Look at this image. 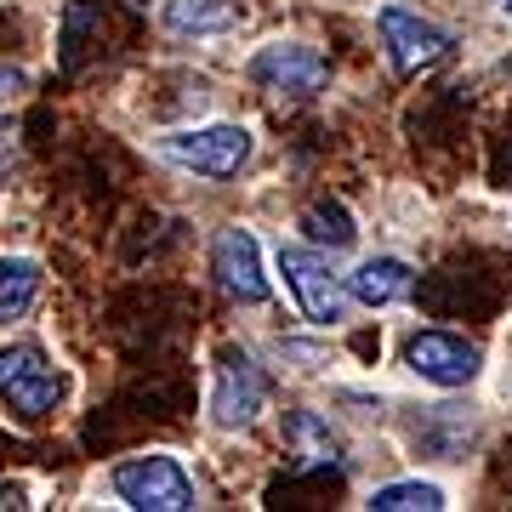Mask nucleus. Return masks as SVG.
Returning a JSON list of instances; mask_svg holds the SVG:
<instances>
[{
    "instance_id": "1",
    "label": "nucleus",
    "mask_w": 512,
    "mask_h": 512,
    "mask_svg": "<svg viewBox=\"0 0 512 512\" xmlns=\"http://www.w3.org/2000/svg\"><path fill=\"white\" fill-rule=\"evenodd\" d=\"M114 495L137 512H188L194 507V478L171 456H137L114 467Z\"/></svg>"
},
{
    "instance_id": "2",
    "label": "nucleus",
    "mask_w": 512,
    "mask_h": 512,
    "mask_svg": "<svg viewBox=\"0 0 512 512\" xmlns=\"http://www.w3.org/2000/svg\"><path fill=\"white\" fill-rule=\"evenodd\" d=\"M0 387H6V404L18 410V416H52L57 404H63V393H69V382H63V370L46 359V353L35 348V342H18V348H6V359H0Z\"/></svg>"
},
{
    "instance_id": "3",
    "label": "nucleus",
    "mask_w": 512,
    "mask_h": 512,
    "mask_svg": "<svg viewBox=\"0 0 512 512\" xmlns=\"http://www.w3.org/2000/svg\"><path fill=\"white\" fill-rule=\"evenodd\" d=\"M160 154L183 171H200V177H234L239 165L251 160V131L245 126H205V131H177L165 137Z\"/></svg>"
},
{
    "instance_id": "4",
    "label": "nucleus",
    "mask_w": 512,
    "mask_h": 512,
    "mask_svg": "<svg viewBox=\"0 0 512 512\" xmlns=\"http://www.w3.org/2000/svg\"><path fill=\"white\" fill-rule=\"evenodd\" d=\"M268 404V376L256 365L251 353L222 348L217 353V393H211V416L217 427H251Z\"/></svg>"
},
{
    "instance_id": "5",
    "label": "nucleus",
    "mask_w": 512,
    "mask_h": 512,
    "mask_svg": "<svg viewBox=\"0 0 512 512\" xmlns=\"http://www.w3.org/2000/svg\"><path fill=\"white\" fill-rule=\"evenodd\" d=\"M279 274H285V285L296 291V302H302V313H308L313 325H336V319H342L353 291L336 285V274H330V262L319 251L285 245V251H279Z\"/></svg>"
},
{
    "instance_id": "6",
    "label": "nucleus",
    "mask_w": 512,
    "mask_h": 512,
    "mask_svg": "<svg viewBox=\"0 0 512 512\" xmlns=\"http://www.w3.org/2000/svg\"><path fill=\"white\" fill-rule=\"evenodd\" d=\"M382 40H387V57L399 74H421V69H439L444 57L456 52V40L444 35L439 23L416 18L404 6H382Z\"/></svg>"
},
{
    "instance_id": "7",
    "label": "nucleus",
    "mask_w": 512,
    "mask_h": 512,
    "mask_svg": "<svg viewBox=\"0 0 512 512\" xmlns=\"http://www.w3.org/2000/svg\"><path fill=\"white\" fill-rule=\"evenodd\" d=\"M251 80L268 86V92H279V97H313L330 80V63L313 46H302V40H279V46H262L256 52Z\"/></svg>"
},
{
    "instance_id": "8",
    "label": "nucleus",
    "mask_w": 512,
    "mask_h": 512,
    "mask_svg": "<svg viewBox=\"0 0 512 512\" xmlns=\"http://www.w3.org/2000/svg\"><path fill=\"white\" fill-rule=\"evenodd\" d=\"M404 359H410V370H416L421 382H433V387H467L478 376V348L461 342V336H450V330H421V336H410Z\"/></svg>"
},
{
    "instance_id": "9",
    "label": "nucleus",
    "mask_w": 512,
    "mask_h": 512,
    "mask_svg": "<svg viewBox=\"0 0 512 512\" xmlns=\"http://www.w3.org/2000/svg\"><path fill=\"white\" fill-rule=\"evenodd\" d=\"M211 274H217L222 296L234 302H268V279H262V256L245 228H222L217 251H211Z\"/></svg>"
},
{
    "instance_id": "10",
    "label": "nucleus",
    "mask_w": 512,
    "mask_h": 512,
    "mask_svg": "<svg viewBox=\"0 0 512 512\" xmlns=\"http://www.w3.org/2000/svg\"><path fill=\"white\" fill-rule=\"evenodd\" d=\"M348 291L365 308H387V302H399V296L416 291V274L404 268L399 256H370V262H359L348 274Z\"/></svg>"
},
{
    "instance_id": "11",
    "label": "nucleus",
    "mask_w": 512,
    "mask_h": 512,
    "mask_svg": "<svg viewBox=\"0 0 512 512\" xmlns=\"http://www.w3.org/2000/svg\"><path fill=\"white\" fill-rule=\"evenodd\" d=\"M239 23H245L239 0H171L165 6L171 35H222V29H239Z\"/></svg>"
},
{
    "instance_id": "12",
    "label": "nucleus",
    "mask_w": 512,
    "mask_h": 512,
    "mask_svg": "<svg viewBox=\"0 0 512 512\" xmlns=\"http://www.w3.org/2000/svg\"><path fill=\"white\" fill-rule=\"evenodd\" d=\"M35 285H40V268H35V262H29V256H6V268H0V319H6V325L29 313V302H35Z\"/></svg>"
},
{
    "instance_id": "13",
    "label": "nucleus",
    "mask_w": 512,
    "mask_h": 512,
    "mask_svg": "<svg viewBox=\"0 0 512 512\" xmlns=\"http://www.w3.org/2000/svg\"><path fill=\"white\" fill-rule=\"evenodd\" d=\"M302 228H308L319 245H330V251H342V245H353V217H348V205H336V200H313L308 211H302Z\"/></svg>"
},
{
    "instance_id": "14",
    "label": "nucleus",
    "mask_w": 512,
    "mask_h": 512,
    "mask_svg": "<svg viewBox=\"0 0 512 512\" xmlns=\"http://www.w3.org/2000/svg\"><path fill=\"white\" fill-rule=\"evenodd\" d=\"M370 507L376 512H444L450 501H444L439 484H387V490L370 495Z\"/></svg>"
},
{
    "instance_id": "15",
    "label": "nucleus",
    "mask_w": 512,
    "mask_h": 512,
    "mask_svg": "<svg viewBox=\"0 0 512 512\" xmlns=\"http://www.w3.org/2000/svg\"><path fill=\"white\" fill-rule=\"evenodd\" d=\"M291 439H296V467H330L336 461V439H330L319 416H291Z\"/></svg>"
},
{
    "instance_id": "16",
    "label": "nucleus",
    "mask_w": 512,
    "mask_h": 512,
    "mask_svg": "<svg viewBox=\"0 0 512 512\" xmlns=\"http://www.w3.org/2000/svg\"><path fill=\"white\" fill-rule=\"evenodd\" d=\"M507 6H512V0H507Z\"/></svg>"
}]
</instances>
